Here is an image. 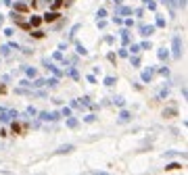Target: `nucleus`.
I'll list each match as a JSON object with an SVG mask.
<instances>
[{
    "label": "nucleus",
    "instance_id": "nucleus-1",
    "mask_svg": "<svg viewBox=\"0 0 188 175\" xmlns=\"http://www.w3.org/2000/svg\"><path fill=\"white\" fill-rule=\"evenodd\" d=\"M59 17H61V15H59L57 11H50V13H46V15H44V19H42V21H46V23H52V21H57Z\"/></svg>",
    "mask_w": 188,
    "mask_h": 175
},
{
    "label": "nucleus",
    "instance_id": "nucleus-2",
    "mask_svg": "<svg viewBox=\"0 0 188 175\" xmlns=\"http://www.w3.org/2000/svg\"><path fill=\"white\" fill-rule=\"evenodd\" d=\"M174 56H180V38H174Z\"/></svg>",
    "mask_w": 188,
    "mask_h": 175
},
{
    "label": "nucleus",
    "instance_id": "nucleus-3",
    "mask_svg": "<svg viewBox=\"0 0 188 175\" xmlns=\"http://www.w3.org/2000/svg\"><path fill=\"white\" fill-rule=\"evenodd\" d=\"M71 150H73V146H71V144H65V146H61V148H59L61 154H63V152H71Z\"/></svg>",
    "mask_w": 188,
    "mask_h": 175
},
{
    "label": "nucleus",
    "instance_id": "nucleus-4",
    "mask_svg": "<svg viewBox=\"0 0 188 175\" xmlns=\"http://www.w3.org/2000/svg\"><path fill=\"white\" fill-rule=\"evenodd\" d=\"M176 115V108H165L163 111V117H174Z\"/></svg>",
    "mask_w": 188,
    "mask_h": 175
},
{
    "label": "nucleus",
    "instance_id": "nucleus-5",
    "mask_svg": "<svg viewBox=\"0 0 188 175\" xmlns=\"http://www.w3.org/2000/svg\"><path fill=\"white\" fill-rule=\"evenodd\" d=\"M11 129H13V134H21V125H19V123H13Z\"/></svg>",
    "mask_w": 188,
    "mask_h": 175
},
{
    "label": "nucleus",
    "instance_id": "nucleus-6",
    "mask_svg": "<svg viewBox=\"0 0 188 175\" xmlns=\"http://www.w3.org/2000/svg\"><path fill=\"white\" fill-rule=\"evenodd\" d=\"M155 27H142V36H151Z\"/></svg>",
    "mask_w": 188,
    "mask_h": 175
},
{
    "label": "nucleus",
    "instance_id": "nucleus-7",
    "mask_svg": "<svg viewBox=\"0 0 188 175\" xmlns=\"http://www.w3.org/2000/svg\"><path fill=\"white\" fill-rule=\"evenodd\" d=\"M165 169H167V171H176V169H182V167H180L178 163H171V165H169V167H165Z\"/></svg>",
    "mask_w": 188,
    "mask_h": 175
},
{
    "label": "nucleus",
    "instance_id": "nucleus-8",
    "mask_svg": "<svg viewBox=\"0 0 188 175\" xmlns=\"http://www.w3.org/2000/svg\"><path fill=\"white\" fill-rule=\"evenodd\" d=\"M40 21H42L40 17H32V25H34V27H36V25H40Z\"/></svg>",
    "mask_w": 188,
    "mask_h": 175
},
{
    "label": "nucleus",
    "instance_id": "nucleus-9",
    "mask_svg": "<svg viewBox=\"0 0 188 175\" xmlns=\"http://www.w3.org/2000/svg\"><path fill=\"white\" fill-rule=\"evenodd\" d=\"M63 2H65V0H55L52 6H55V9H61V4H63Z\"/></svg>",
    "mask_w": 188,
    "mask_h": 175
},
{
    "label": "nucleus",
    "instance_id": "nucleus-10",
    "mask_svg": "<svg viewBox=\"0 0 188 175\" xmlns=\"http://www.w3.org/2000/svg\"><path fill=\"white\" fill-rule=\"evenodd\" d=\"M67 123H69V127H75V125H77V121H75V119H69Z\"/></svg>",
    "mask_w": 188,
    "mask_h": 175
},
{
    "label": "nucleus",
    "instance_id": "nucleus-11",
    "mask_svg": "<svg viewBox=\"0 0 188 175\" xmlns=\"http://www.w3.org/2000/svg\"><path fill=\"white\" fill-rule=\"evenodd\" d=\"M15 9H17V11H27V6H25V4H17Z\"/></svg>",
    "mask_w": 188,
    "mask_h": 175
},
{
    "label": "nucleus",
    "instance_id": "nucleus-12",
    "mask_svg": "<svg viewBox=\"0 0 188 175\" xmlns=\"http://www.w3.org/2000/svg\"><path fill=\"white\" fill-rule=\"evenodd\" d=\"M128 119H130V115H128V113L123 111V113H121V121H128Z\"/></svg>",
    "mask_w": 188,
    "mask_h": 175
},
{
    "label": "nucleus",
    "instance_id": "nucleus-13",
    "mask_svg": "<svg viewBox=\"0 0 188 175\" xmlns=\"http://www.w3.org/2000/svg\"><path fill=\"white\" fill-rule=\"evenodd\" d=\"M180 4H182V6H186V0H180Z\"/></svg>",
    "mask_w": 188,
    "mask_h": 175
},
{
    "label": "nucleus",
    "instance_id": "nucleus-14",
    "mask_svg": "<svg viewBox=\"0 0 188 175\" xmlns=\"http://www.w3.org/2000/svg\"><path fill=\"white\" fill-rule=\"evenodd\" d=\"M0 23H2V15H0Z\"/></svg>",
    "mask_w": 188,
    "mask_h": 175
}]
</instances>
